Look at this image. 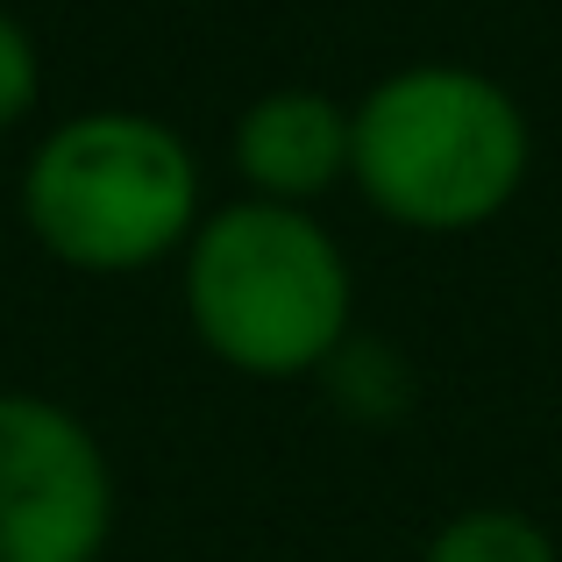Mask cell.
<instances>
[{"instance_id": "5", "label": "cell", "mask_w": 562, "mask_h": 562, "mask_svg": "<svg viewBox=\"0 0 562 562\" xmlns=\"http://www.w3.org/2000/svg\"><path fill=\"white\" fill-rule=\"evenodd\" d=\"M349 150H357V128L335 108L328 93H306V86H285V93H263L257 108L235 122V165L243 179L278 206H300L314 192H328L349 171Z\"/></svg>"}, {"instance_id": "2", "label": "cell", "mask_w": 562, "mask_h": 562, "mask_svg": "<svg viewBox=\"0 0 562 562\" xmlns=\"http://www.w3.org/2000/svg\"><path fill=\"white\" fill-rule=\"evenodd\" d=\"M349 171L392 221L456 235L492 221L527 179V122L513 93L463 65H413L357 114Z\"/></svg>"}, {"instance_id": "1", "label": "cell", "mask_w": 562, "mask_h": 562, "mask_svg": "<svg viewBox=\"0 0 562 562\" xmlns=\"http://www.w3.org/2000/svg\"><path fill=\"white\" fill-rule=\"evenodd\" d=\"M186 314L192 335L249 378L328 371L349 335V263L300 206H221L192 228Z\"/></svg>"}, {"instance_id": "6", "label": "cell", "mask_w": 562, "mask_h": 562, "mask_svg": "<svg viewBox=\"0 0 562 562\" xmlns=\"http://www.w3.org/2000/svg\"><path fill=\"white\" fill-rule=\"evenodd\" d=\"M427 562H555V541L541 535L527 513H463V520H449L435 535V549Z\"/></svg>"}, {"instance_id": "7", "label": "cell", "mask_w": 562, "mask_h": 562, "mask_svg": "<svg viewBox=\"0 0 562 562\" xmlns=\"http://www.w3.org/2000/svg\"><path fill=\"white\" fill-rule=\"evenodd\" d=\"M43 93V65H36V43L14 14H0V136H8L22 114H36Z\"/></svg>"}, {"instance_id": "3", "label": "cell", "mask_w": 562, "mask_h": 562, "mask_svg": "<svg viewBox=\"0 0 562 562\" xmlns=\"http://www.w3.org/2000/svg\"><path fill=\"white\" fill-rule=\"evenodd\" d=\"M22 221L71 271H143L200 228V165L150 114H71L29 157Z\"/></svg>"}, {"instance_id": "4", "label": "cell", "mask_w": 562, "mask_h": 562, "mask_svg": "<svg viewBox=\"0 0 562 562\" xmlns=\"http://www.w3.org/2000/svg\"><path fill=\"white\" fill-rule=\"evenodd\" d=\"M114 535V470L57 398L0 392V562H93Z\"/></svg>"}]
</instances>
